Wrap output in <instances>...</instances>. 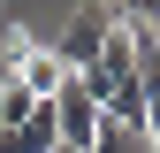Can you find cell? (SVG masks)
I'll use <instances>...</instances> for the list:
<instances>
[{
    "label": "cell",
    "instance_id": "cell-4",
    "mask_svg": "<svg viewBox=\"0 0 160 153\" xmlns=\"http://www.w3.org/2000/svg\"><path fill=\"white\" fill-rule=\"evenodd\" d=\"M61 145V130H53V107H38V115H23L15 130H0V153H53Z\"/></svg>",
    "mask_w": 160,
    "mask_h": 153
},
{
    "label": "cell",
    "instance_id": "cell-6",
    "mask_svg": "<svg viewBox=\"0 0 160 153\" xmlns=\"http://www.w3.org/2000/svg\"><path fill=\"white\" fill-rule=\"evenodd\" d=\"M92 153H145V130H122V123H107Z\"/></svg>",
    "mask_w": 160,
    "mask_h": 153
},
{
    "label": "cell",
    "instance_id": "cell-7",
    "mask_svg": "<svg viewBox=\"0 0 160 153\" xmlns=\"http://www.w3.org/2000/svg\"><path fill=\"white\" fill-rule=\"evenodd\" d=\"M53 153H76V145H53Z\"/></svg>",
    "mask_w": 160,
    "mask_h": 153
},
{
    "label": "cell",
    "instance_id": "cell-1",
    "mask_svg": "<svg viewBox=\"0 0 160 153\" xmlns=\"http://www.w3.org/2000/svg\"><path fill=\"white\" fill-rule=\"evenodd\" d=\"M122 31V8H107V0H84V8H69L61 23V46H53V61H61L69 76H84L99 54H107V38Z\"/></svg>",
    "mask_w": 160,
    "mask_h": 153
},
{
    "label": "cell",
    "instance_id": "cell-2",
    "mask_svg": "<svg viewBox=\"0 0 160 153\" xmlns=\"http://www.w3.org/2000/svg\"><path fill=\"white\" fill-rule=\"evenodd\" d=\"M46 107H53V130H61V145H76V153H92V145H99L107 115H99V100L76 84V76L61 84V100H46Z\"/></svg>",
    "mask_w": 160,
    "mask_h": 153
},
{
    "label": "cell",
    "instance_id": "cell-3",
    "mask_svg": "<svg viewBox=\"0 0 160 153\" xmlns=\"http://www.w3.org/2000/svg\"><path fill=\"white\" fill-rule=\"evenodd\" d=\"M8 76H15V84H23V92H31V100H38V107H46V100H61V84H69V69H61V61H53V46H31V54H23V61H15Z\"/></svg>",
    "mask_w": 160,
    "mask_h": 153
},
{
    "label": "cell",
    "instance_id": "cell-5",
    "mask_svg": "<svg viewBox=\"0 0 160 153\" xmlns=\"http://www.w3.org/2000/svg\"><path fill=\"white\" fill-rule=\"evenodd\" d=\"M23 115H38V100H31V92H23V84L8 76V84H0V130H15Z\"/></svg>",
    "mask_w": 160,
    "mask_h": 153
}]
</instances>
